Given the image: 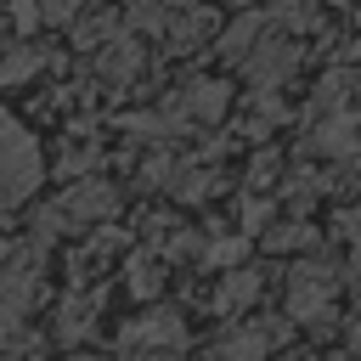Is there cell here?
Segmentation results:
<instances>
[{
  "mask_svg": "<svg viewBox=\"0 0 361 361\" xmlns=\"http://www.w3.org/2000/svg\"><path fill=\"white\" fill-rule=\"evenodd\" d=\"M254 293H259V276H254V271H237V276L220 288V310H237V305H248Z\"/></svg>",
  "mask_w": 361,
  "mask_h": 361,
  "instance_id": "5",
  "label": "cell"
},
{
  "mask_svg": "<svg viewBox=\"0 0 361 361\" xmlns=\"http://www.w3.org/2000/svg\"><path fill=\"white\" fill-rule=\"evenodd\" d=\"M102 214H113V192H107L102 180H85V186H73L51 214H39V231H56L62 220H102Z\"/></svg>",
  "mask_w": 361,
  "mask_h": 361,
  "instance_id": "2",
  "label": "cell"
},
{
  "mask_svg": "<svg viewBox=\"0 0 361 361\" xmlns=\"http://www.w3.org/2000/svg\"><path fill=\"white\" fill-rule=\"evenodd\" d=\"M355 288H361V254H355Z\"/></svg>",
  "mask_w": 361,
  "mask_h": 361,
  "instance_id": "9",
  "label": "cell"
},
{
  "mask_svg": "<svg viewBox=\"0 0 361 361\" xmlns=\"http://www.w3.org/2000/svg\"><path fill=\"white\" fill-rule=\"evenodd\" d=\"M327 288H333V276H322V265H299V276H293V316H316L327 305Z\"/></svg>",
  "mask_w": 361,
  "mask_h": 361,
  "instance_id": "3",
  "label": "cell"
},
{
  "mask_svg": "<svg viewBox=\"0 0 361 361\" xmlns=\"http://www.w3.org/2000/svg\"><path fill=\"white\" fill-rule=\"evenodd\" d=\"M186 333H180V322L169 316V310H152L141 327H130L124 333V350H135V344H180Z\"/></svg>",
  "mask_w": 361,
  "mask_h": 361,
  "instance_id": "4",
  "label": "cell"
},
{
  "mask_svg": "<svg viewBox=\"0 0 361 361\" xmlns=\"http://www.w3.org/2000/svg\"><path fill=\"white\" fill-rule=\"evenodd\" d=\"M271 338L265 333H237V338H226V350H237V355H254V350H265Z\"/></svg>",
  "mask_w": 361,
  "mask_h": 361,
  "instance_id": "7",
  "label": "cell"
},
{
  "mask_svg": "<svg viewBox=\"0 0 361 361\" xmlns=\"http://www.w3.org/2000/svg\"><path fill=\"white\" fill-rule=\"evenodd\" d=\"M220 107H226V85H192V113L214 118Z\"/></svg>",
  "mask_w": 361,
  "mask_h": 361,
  "instance_id": "6",
  "label": "cell"
},
{
  "mask_svg": "<svg viewBox=\"0 0 361 361\" xmlns=\"http://www.w3.org/2000/svg\"><path fill=\"white\" fill-rule=\"evenodd\" d=\"M130 288H135V293H152V288H158V276H152V265H147V259H141V265H130Z\"/></svg>",
  "mask_w": 361,
  "mask_h": 361,
  "instance_id": "8",
  "label": "cell"
},
{
  "mask_svg": "<svg viewBox=\"0 0 361 361\" xmlns=\"http://www.w3.org/2000/svg\"><path fill=\"white\" fill-rule=\"evenodd\" d=\"M34 186H39V147L17 118L0 113V209L23 203Z\"/></svg>",
  "mask_w": 361,
  "mask_h": 361,
  "instance_id": "1",
  "label": "cell"
}]
</instances>
